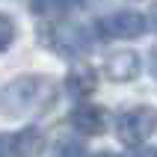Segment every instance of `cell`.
Listing matches in <instances>:
<instances>
[{"mask_svg": "<svg viewBox=\"0 0 157 157\" xmlns=\"http://www.w3.org/2000/svg\"><path fill=\"white\" fill-rule=\"evenodd\" d=\"M151 24H154V30H157V3L151 6Z\"/></svg>", "mask_w": 157, "mask_h": 157, "instance_id": "cell-9", "label": "cell"}, {"mask_svg": "<svg viewBox=\"0 0 157 157\" xmlns=\"http://www.w3.org/2000/svg\"><path fill=\"white\" fill-rule=\"evenodd\" d=\"M71 124L74 131L86 133V136H95L107 128V113L101 107H89V104H80L74 113H71Z\"/></svg>", "mask_w": 157, "mask_h": 157, "instance_id": "cell-5", "label": "cell"}, {"mask_svg": "<svg viewBox=\"0 0 157 157\" xmlns=\"http://www.w3.org/2000/svg\"><path fill=\"white\" fill-rule=\"evenodd\" d=\"M12 39H15V24L6 15H0V51H6L12 44Z\"/></svg>", "mask_w": 157, "mask_h": 157, "instance_id": "cell-7", "label": "cell"}, {"mask_svg": "<svg viewBox=\"0 0 157 157\" xmlns=\"http://www.w3.org/2000/svg\"><path fill=\"white\" fill-rule=\"evenodd\" d=\"M145 15L140 12H131V9H122V12H113V15L101 18V33L113 36V39H136V36L145 33Z\"/></svg>", "mask_w": 157, "mask_h": 157, "instance_id": "cell-3", "label": "cell"}, {"mask_svg": "<svg viewBox=\"0 0 157 157\" xmlns=\"http://www.w3.org/2000/svg\"><path fill=\"white\" fill-rule=\"evenodd\" d=\"M154 74H157V51H154Z\"/></svg>", "mask_w": 157, "mask_h": 157, "instance_id": "cell-10", "label": "cell"}, {"mask_svg": "<svg viewBox=\"0 0 157 157\" xmlns=\"http://www.w3.org/2000/svg\"><path fill=\"white\" fill-rule=\"evenodd\" d=\"M59 154H83V145H59Z\"/></svg>", "mask_w": 157, "mask_h": 157, "instance_id": "cell-8", "label": "cell"}, {"mask_svg": "<svg viewBox=\"0 0 157 157\" xmlns=\"http://www.w3.org/2000/svg\"><path fill=\"white\" fill-rule=\"evenodd\" d=\"M140 74V56L133 51H116L113 56H107V77L116 83H128Z\"/></svg>", "mask_w": 157, "mask_h": 157, "instance_id": "cell-4", "label": "cell"}, {"mask_svg": "<svg viewBox=\"0 0 157 157\" xmlns=\"http://www.w3.org/2000/svg\"><path fill=\"white\" fill-rule=\"evenodd\" d=\"M95 86H98V77H95V71L89 68V65H74L68 71V77H65V89L74 98H89L95 92Z\"/></svg>", "mask_w": 157, "mask_h": 157, "instance_id": "cell-6", "label": "cell"}, {"mask_svg": "<svg viewBox=\"0 0 157 157\" xmlns=\"http://www.w3.org/2000/svg\"><path fill=\"white\" fill-rule=\"evenodd\" d=\"M154 131H157V110H151V107H136L116 119V133L124 145H140Z\"/></svg>", "mask_w": 157, "mask_h": 157, "instance_id": "cell-2", "label": "cell"}, {"mask_svg": "<svg viewBox=\"0 0 157 157\" xmlns=\"http://www.w3.org/2000/svg\"><path fill=\"white\" fill-rule=\"evenodd\" d=\"M56 83L51 77H18L0 89V113L3 116H33L44 113L56 98Z\"/></svg>", "mask_w": 157, "mask_h": 157, "instance_id": "cell-1", "label": "cell"}]
</instances>
